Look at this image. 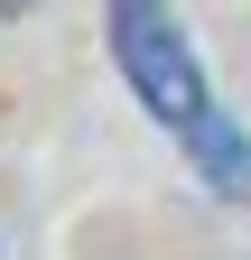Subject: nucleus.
I'll list each match as a JSON object with an SVG mask.
<instances>
[{
    "label": "nucleus",
    "instance_id": "f257e3e1",
    "mask_svg": "<svg viewBox=\"0 0 251 260\" xmlns=\"http://www.w3.org/2000/svg\"><path fill=\"white\" fill-rule=\"evenodd\" d=\"M103 19H112V65L140 93V112L159 130H177V149L196 158V177L214 195H251V140L224 121V103H214V84H205L196 47H186L177 10L168 0H103Z\"/></svg>",
    "mask_w": 251,
    "mask_h": 260
},
{
    "label": "nucleus",
    "instance_id": "f03ea898",
    "mask_svg": "<svg viewBox=\"0 0 251 260\" xmlns=\"http://www.w3.org/2000/svg\"><path fill=\"white\" fill-rule=\"evenodd\" d=\"M19 10H38V0H0V19H19Z\"/></svg>",
    "mask_w": 251,
    "mask_h": 260
}]
</instances>
